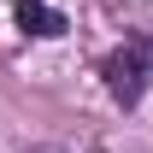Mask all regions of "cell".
Segmentation results:
<instances>
[{
	"instance_id": "1",
	"label": "cell",
	"mask_w": 153,
	"mask_h": 153,
	"mask_svg": "<svg viewBox=\"0 0 153 153\" xmlns=\"http://www.w3.org/2000/svg\"><path fill=\"white\" fill-rule=\"evenodd\" d=\"M100 76H106V94L118 106H135L147 94V82H153V36H124V47L106 53Z\"/></svg>"
},
{
	"instance_id": "2",
	"label": "cell",
	"mask_w": 153,
	"mask_h": 153,
	"mask_svg": "<svg viewBox=\"0 0 153 153\" xmlns=\"http://www.w3.org/2000/svg\"><path fill=\"white\" fill-rule=\"evenodd\" d=\"M12 12H18V24L30 30V36H41V41H53V36H65L71 24H65V12L59 6H47V0H12Z\"/></svg>"
},
{
	"instance_id": "3",
	"label": "cell",
	"mask_w": 153,
	"mask_h": 153,
	"mask_svg": "<svg viewBox=\"0 0 153 153\" xmlns=\"http://www.w3.org/2000/svg\"><path fill=\"white\" fill-rule=\"evenodd\" d=\"M94 153H100V147H94Z\"/></svg>"
}]
</instances>
